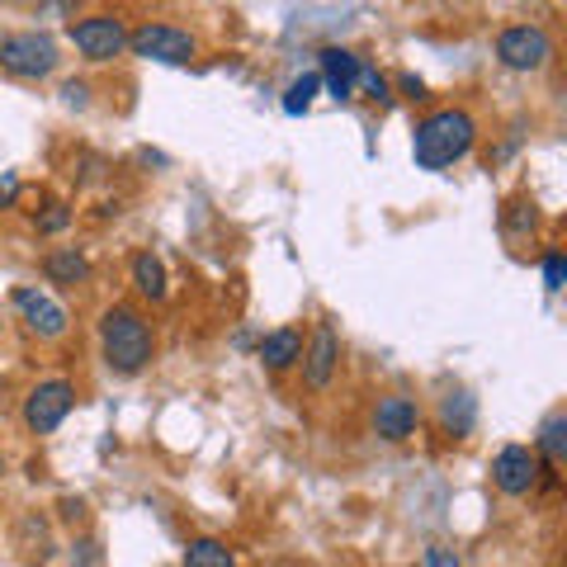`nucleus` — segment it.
I'll use <instances>...</instances> for the list:
<instances>
[{
    "label": "nucleus",
    "mask_w": 567,
    "mask_h": 567,
    "mask_svg": "<svg viewBox=\"0 0 567 567\" xmlns=\"http://www.w3.org/2000/svg\"><path fill=\"white\" fill-rule=\"evenodd\" d=\"M477 142V123L468 110H435L416 123L412 133V156L421 171H445L458 156H468Z\"/></svg>",
    "instance_id": "obj_1"
},
{
    "label": "nucleus",
    "mask_w": 567,
    "mask_h": 567,
    "mask_svg": "<svg viewBox=\"0 0 567 567\" xmlns=\"http://www.w3.org/2000/svg\"><path fill=\"white\" fill-rule=\"evenodd\" d=\"M100 346H104V364L114 369V374L133 379L142 369L152 364L156 354V336H152V322L133 308H110L100 317Z\"/></svg>",
    "instance_id": "obj_2"
},
{
    "label": "nucleus",
    "mask_w": 567,
    "mask_h": 567,
    "mask_svg": "<svg viewBox=\"0 0 567 567\" xmlns=\"http://www.w3.org/2000/svg\"><path fill=\"white\" fill-rule=\"evenodd\" d=\"M58 43L48 39V33H10V39H0V66L10 71V76H24V81H39V76H52L58 71Z\"/></svg>",
    "instance_id": "obj_3"
},
{
    "label": "nucleus",
    "mask_w": 567,
    "mask_h": 567,
    "mask_svg": "<svg viewBox=\"0 0 567 567\" xmlns=\"http://www.w3.org/2000/svg\"><path fill=\"white\" fill-rule=\"evenodd\" d=\"M128 48H133V58H142V62H166V66H185V62H194V39L185 29H175V24H162V20H147L142 29H133L128 33Z\"/></svg>",
    "instance_id": "obj_4"
},
{
    "label": "nucleus",
    "mask_w": 567,
    "mask_h": 567,
    "mask_svg": "<svg viewBox=\"0 0 567 567\" xmlns=\"http://www.w3.org/2000/svg\"><path fill=\"white\" fill-rule=\"evenodd\" d=\"M76 406V383H66V379H48L39 383L33 393L24 398V425L33 435H52L58 425L66 421V412Z\"/></svg>",
    "instance_id": "obj_5"
},
{
    "label": "nucleus",
    "mask_w": 567,
    "mask_h": 567,
    "mask_svg": "<svg viewBox=\"0 0 567 567\" xmlns=\"http://www.w3.org/2000/svg\"><path fill=\"white\" fill-rule=\"evenodd\" d=\"M548 58H554V39L539 24H511L496 39V62L511 71H539Z\"/></svg>",
    "instance_id": "obj_6"
},
{
    "label": "nucleus",
    "mask_w": 567,
    "mask_h": 567,
    "mask_svg": "<svg viewBox=\"0 0 567 567\" xmlns=\"http://www.w3.org/2000/svg\"><path fill=\"white\" fill-rule=\"evenodd\" d=\"M71 43L91 62H114L128 48V29H123L118 14H85V20L71 24Z\"/></svg>",
    "instance_id": "obj_7"
},
{
    "label": "nucleus",
    "mask_w": 567,
    "mask_h": 567,
    "mask_svg": "<svg viewBox=\"0 0 567 567\" xmlns=\"http://www.w3.org/2000/svg\"><path fill=\"white\" fill-rule=\"evenodd\" d=\"M539 473H544V464H539V454L529 445H502L496 458H492V483H496V492H506V496H529L535 483H539Z\"/></svg>",
    "instance_id": "obj_8"
},
{
    "label": "nucleus",
    "mask_w": 567,
    "mask_h": 567,
    "mask_svg": "<svg viewBox=\"0 0 567 567\" xmlns=\"http://www.w3.org/2000/svg\"><path fill=\"white\" fill-rule=\"evenodd\" d=\"M416 425H421V406L412 398H402V393L379 398V406H374V435L379 440H388V445H402V440L416 435Z\"/></svg>",
    "instance_id": "obj_9"
},
{
    "label": "nucleus",
    "mask_w": 567,
    "mask_h": 567,
    "mask_svg": "<svg viewBox=\"0 0 567 567\" xmlns=\"http://www.w3.org/2000/svg\"><path fill=\"white\" fill-rule=\"evenodd\" d=\"M336 364H341V341H336V327L317 322L312 341L303 346V379H308V388L322 393V388L331 383V374H336Z\"/></svg>",
    "instance_id": "obj_10"
},
{
    "label": "nucleus",
    "mask_w": 567,
    "mask_h": 567,
    "mask_svg": "<svg viewBox=\"0 0 567 567\" xmlns=\"http://www.w3.org/2000/svg\"><path fill=\"white\" fill-rule=\"evenodd\" d=\"M14 308L24 312V322L33 336H43V341H58V336L66 331V308L52 303V298L43 289H14Z\"/></svg>",
    "instance_id": "obj_11"
},
{
    "label": "nucleus",
    "mask_w": 567,
    "mask_h": 567,
    "mask_svg": "<svg viewBox=\"0 0 567 567\" xmlns=\"http://www.w3.org/2000/svg\"><path fill=\"white\" fill-rule=\"evenodd\" d=\"M303 331L298 327H279V331H270V336H260V346H256V354H260V364L270 369V374H284V369H293L298 360H303Z\"/></svg>",
    "instance_id": "obj_12"
},
{
    "label": "nucleus",
    "mask_w": 567,
    "mask_h": 567,
    "mask_svg": "<svg viewBox=\"0 0 567 567\" xmlns=\"http://www.w3.org/2000/svg\"><path fill=\"white\" fill-rule=\"evenodd\" d=\"M317 76H322L331 100H350L354 95V76H360V58L346 52V48H327L322 52V71H317Z\"/></svg>",
    "instance_id": "obj_13"
},
{
    "label": "nucleus",
    "mask_w": 567,
    "mask_h": 567,
    "mask_svg": "<svg viewBox=\"0 0 567 567\" xmlns=\"http://www.w3.org/2000/svg\"><path fill=\"white\" fill-rule=\"evenodd\" d=\"M43 275H48L52 284H81L85 275H91V260H85L76 246H62V251H48Z\"/></svg>",
    "instance_id": "obj_14"
},
{
    "label": "nucleus",
    "mask_w": 567,
    "mask_h": 567,
    "mask_svg": "<svg viewBox=\"0 0 567 567\" xmlns=\"http://www.w3.org/2000/svg\"><path fill=\"white\" fill-rule=\"evenodd\" d=\"M473 421H477V402L468 393H450L445 402H440V425H445V435L464 440L473 431Z\"/></svg>",
    "instance_id": "obj_15"
},
{
    "label": "nucleus",
    "mask_w": 567,
    "mask_h": 567,
    "mask_svg": "<svg viewBox=\"0 0 567 567\" xmlns=\"http://www.w3.org/2000/svg\"><path fill=\"white\" fill-rule=\"evenodd\" d=\"M133 284H137V293L142 298H166V265H162V256H152V251H142V256H133Z\"/></svg>",
    "instance_id": "obj_16"
},
{
    "label": "nucleus",
    "mask_w": 567,
    "mask_h": 567,
    "mask_svg": "<svg viewBox=\"0 0 567 567\" xmlns=\"http://www.w3.org/2000/svg\"><path fill=\"white\" fill-rule=\"evenodd\" d=\"M185 567H237V558L223 539H189L185 544Z\"/></svg>",
    "instance_id": "obj_17"
},
{
    "label": "nucleus",
    "mask_w": 567,
    "mask_h": 567,
    "mask_svg": "<svg viewBox=\"0 0 567 567\" xmlns=\"http://www.w3.org/2000/svg\"><path fill=\"white\" fill-rule=\"evenodd\" d=\"M539 454L548 458V468L563 464V454H567V412H554L539 425Z\"/></svg>",
    "instance_id": "obj_18"
},
{
    "label": "nucleus",
    "mask_w": 567,
    "mask_h": 567,
    "mask_svg": "<svg viewBox=\"0 0 567 567\" xmlns=\"http://www.w3.org/2000/svg\"><path fill=\"white\" fill-rule=\"evenodd\" d=\"M317 91H322V76H317V71H303L298 81H289V91H284V114H308Z\"/></svg>",
    "instance_id": "obj_19"
},
{
    "label": "nucleus",
    "mask_w": 567,
    "mask_h": 567,
    "mask_svg": "<svg viewBox=\"0 0 567 567\" xmlns=\"http://www.w3.org/2000/svg\"><path fill=\"white\" fill-rule=\"evenodd\" d=\"M506 233L511 237H525V233H535V204L529 199H516L506 208Z\"/></svg>",
    "instance_id": "obj_20"
},
{
    "label": "nucleus",
    "mask_w": 567,
    "mask_h": 567,
    "mask_svg": "<svg viewBox=\"0 0 567 567\" xmlns=\"http://www.w3.org/2000/svg\"><path fill=\"white\" fill-rule=\"evenodd\" d=\"M354 85H364L369 100H393V85H388V76H383V71H374V66H364V62H360V76H354Z\"/></svg>",
    "instance_id": "obj_21"
},
{
    "label": "nucleus",
    "mask_w": 567,
    "mask_h": 567,
    "mask_svg": "<svg viewBox=\"0 0 567 567\" xmlns=\"http://www.w3.org/2000/svg\"><path fill=\"white\" fill-rule=\"evenodd\" d=\"M563 284H567V260H563L558 251H548V256H544V289L558 293Z\"/></svg>",
    "instance_id": "obj_22"
},
{
    "label": "nucleus",
    "mask_w": 567,
    "mask_h": 567,
    "mask_svg": "<svg viewBox=\"0 0 567 567\" xmlns=\"http://www.w3.org/2000/svg\"><path fill=\"white\" fill-rule=\"evenodd\" d=\"M66 223H71V208H66V204H48V208L39 213V233H62Z\"/></svg>",
    "instance_id": "obj_23"
},
{
    "label": "nucleus",
    "mask_w": 567,
    "mask_h": 567,
    "mask_svg": "<svg viewBox=\"0 0 567 567\" xmlns=\"http://www.w3.org/2000/svg\"><path fill=\"white\" fill-rule=\"evenodd\" d=\"M421 567H458V558H454V548L431 544V548H425V558H421Z\"/></svg>",
    "instance_id": "obj_24"
},
{
    "label": "nucleus",
    "mask_w": 567,
    "mask_h": 567,
    "mask_svg": "<svg viewBox=\"0 0 567 567\" xmlns=\"http://www.w3.org/2000/svg\"><path fill=\"white\" fill-rule=\"evenodd\" d=\"M71 558H76L81 567H91V563L100 558V544H95V539H81V544H71Z\"/></svg>",
    "instance_id": "obj_25"
},
{
    "label": "nucleus",
    "mask_w": 567,
    "mask_h": 567,
    "mask_svg": "<svg viewBox=\"0 0 567 567\" xmlns=\"http://www.w3.org/2000/svg\"><path fill=\"white\" fill-rule=\"evenodd\" d=\"M402 91L412 95V100H421V95H425V81H421V76H402Z\"/></svg>",
    "instance_id": "obj_26"
},
{
    "label": "nucleus",
    "mask_w": 567,
    "mask_h": 567,
    "mask_svg": "<svg viewBox=\"0 0 567 567\" xmlns=\"http://www.w3.org/2000/svg\"><path fill=\"white\" fill-rule=\"evenodd\" d=\"M62 95H66L71 104H85V85H81V81H71V85H66V91H62Z\"/></svg>",
    "instance_id": "obj_27"
},
{
    "label": "nucleus",
    "mask_w": 567,
    "mask_h": 567,
    "mask_svg": "<svg viewBox=\"0 0 567 567\" xmlns=\"http://www.w3.org/2000/svg\"><path fill=\"white\" fill-rule=\"evenodd\" d=\"M81 516H85L81 502H62V520H81Z\"/></svg>",
    "instance_id": "obj_28"
},
{
    "label": "nucleus",
    "mask_w": 567,
    "mask_h": 567,
    "mask_svg": "<svg viewBox=\"0 0 567 567\" xmlns=\"http://www.w3.org/2000/svg\"><path fill=\"white\" fill-rule=\"evenodd\" d=\"M0 473H6V458H0Z\"/></svg>",
    "instance_id": "obj_29"
}]
</instances>
